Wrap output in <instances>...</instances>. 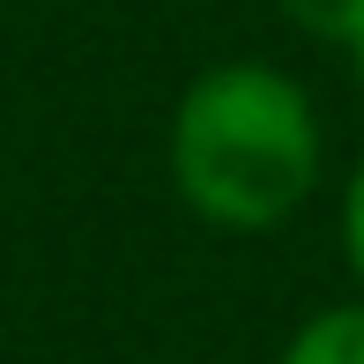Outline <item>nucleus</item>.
<instances>
[{"label":"nucleus","mask_w":364,"mask_h":364,"mask_svg":"<svg viewBox=\"0 0 364 364\" xmlns=\"http://www.w3.org/2000/svg\"><path fill=\"white\" fill-rule=\"evenodd\" d=\"M164 171L186 216L230 238H268L320 193L327 134L305 82L275 60H216L186 82L164 134Z\"/></svg>","instance_id":"obj_1"},{"label":"nucleus","mask_w":364,"mask_h":364,"mask_svg":"<svg viewBox=\"0 0 364 364\" xmlns=\"http://www.w3.org/2000/svg\"><path fill=\"white\" fill-rule=\"evenodd\" d=\"M283 15L305 30V38L335 45V53H350L357 30H364V0H283Z\"/></svg>","instance_id":"obj_3"},{"label":"nucleus","mask_w":364,"mask_h":364,"mask_svg":"<svg viewBox=\"0 0 364 364\" xmlns=\"http://www.w3.org/2000/svg\"><path fill=\"white\" fill-rule=\"evenodd\" d=\"M275 364H364V297L320 305L305 327H290V342L275 350Z\"/></svg>","instance_id":"obj_2"},{"label":"nucleus","mask_w":364,"mask_h":364,"mask_svg":"<svg viewBox=\"0 0 364 364\" xmlns=\"http://www.w3.org/2000/svg\"><path fill=\"white\" fill-rule=\"evenodd\" d=\"M335 230H342V260H350V275H357V290H364V156H357V171L342 178Z\"/></svg>","instance_id":"obj_4"},{"label":"nucleus","mask_w":364,"mask_h":364,"mask_svg":"<svg viewBox=\"0 0 364 364\" xmlns=\"http://www.w3.org/2000/svg\"><path fill=\"white\" fill-rule=\"evenodd\" d=\"M342 60H350V75H357V90H364V30H357V45H350Z\"/></svg>","instance_id":"obj_5"}]
</instances>
